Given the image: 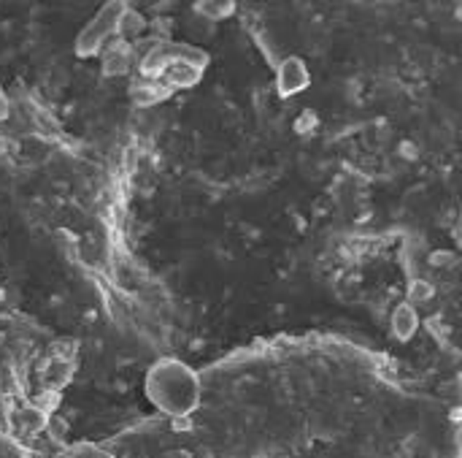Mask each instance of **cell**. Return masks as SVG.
<instances>
[{
  "mask_svg": "<svg viewBox=\"0 0 462 458\" xmlns=\"http://www.w3.org/2000/svg\"><path fill=\"white\" fill-rule=\"evenodd\" d=\"M201 377L192 366L176 358L157 361L147 374L149 401L170 418H186L201 404Z\"/></svg>",
  "mask_w": 462,
  "mask_h": 458,
  "instance_id": "obj_1",
  "label": "cell"
},
{
  "mask_svg": "<svg viewBox=\"0 0 462 458\" xmlns=\"http://www.w3.org/2000/svg\"><path fill=\"white\" fill-rule=\"evenodd\" d=\"M122 8H125V6H114V3H109V6L87 25V30L79 36V55H95V52H100L103 44L111 41L114 36L119 33Z\"/></svg>",
  "mask_w": 462,
  "mask_h": 458,
  "instance_id": "obj_2",
  "label": "cell"
},
{
  "mask_svg": "<svg viewBox=\"0 0 462 458\" xmlns=\"http://www.w3.org/2000/svg\"><path fill=\"white\" fill-rule=\"evenodd\" d=\"M308 71H306V63L297 58H290L281 63V68H278V90L284 93V96H295L300 90H306L308 87Z\"/></svg>",
  "mask_w": 462,
  "mask_h": 458,
  "instance_id": "obj_3",
  "label": "cell"
},
{
  "mask_svg": "<svg viewBox=\"0 0 462 458\" xmlns=\"http://www.w3.org/2000/svg\"><path fill=\"white\" fill-rule=\"evenodd\" d=\"M395 331H400V336L406 339V336H411V331L416 328V315H414V309L411 306H400L398 312H395Z\"/></svg>",
  "mask_w": 462,
  "mask_h": 458,
  "instance_id": "obj_4",
  "label": "cell"
},
{
  "mask_svg": "<svg viewBox=\"0 0 462 458\" xmlns=\"http://www.w3.org/2000/svg\"><path fill=\"white\" fill-rule=\"evenodd\" d=\"M68 458H111L106 450H100V447H95V445H87V442H81V445H76L71 447V453Z\"/></svg>",
  "mask_w": 462,
  "mask_h": 458,
  "instance_id": "obj_5",
  "label": "cell"
},
{
  "mask_svg": "<svg viewBox=\"0 0 462 458\" xmlns=\"http://www.w3.org/2000/svg\"><path fill=\"white\" fill-rule=\"evenodd\" d=\"M201 11H203V14H230V11H233V3H230L227 8H217V3H203Z\"/></svg>",
  "mask_w": 462,
  "mask_h": 458,
  "instance_id": "obj_6",
  "label": "cell"
},
{
  "mask_svg": "<svg viewBox=\"0 0 462 458\" xmlns=\"http://www.w3.org/2000/svg\"><path fill=\"white\" fill-rule=\"evenodd\" d=\"M8 115V100H6V96H3V90H0V119Z\"/></svg>",
  "mask_w": 462,
  "mask_h": 458,
  "instance_id": "obj_7",
  "label": "cell"
}]
</instances>
